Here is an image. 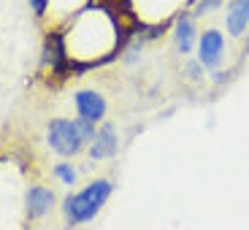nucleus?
I'll return each instance as SVG.
<instances>
[{"label": "nucleus", "instance_id": "7ed1b4c3", "mask_svg": "<svg viewBox=\"0 0 249 230\" xmlns=\"http://www.w3.org/2000/svg\"><path fill=\"white\" fill-rule=\"evenodd\" d=\"M225 57V35L219 30H206L198 38V62L200 68L214 71Z\"/></svg>", "mask_w": 249, "mask_h": 230}, {"label": "nucleus", "instance_id": "423d86ee", "mask_svg": "<svg viewBox=\"0 0 249 230\" xmlns=\"http://www.w3.org/2000/svg\"><path fill=\"white\" fill-rule=\"evenodd\" d=\"M119 149V138H117V130H114V124H103L92 138V149L89 155L95 160H103V157H114Z\"/></svg>", "mask_w": 249, "mask_h": 230}, {"label": "nucleus", "instance_id": "6e6552de", "mask_svg": "<svg viewBox=\"0 0 249 230\" xmlns=\"http://www.w3.org/2000/svg\"><path fill=\"white\" fill-rule=\"evenodd\" d=\"M52 206H54V193H49L46 187H33L30 193H27V214L33 219L44 217Z\"/></svg>", "mask_w": 249, "mask_h": 230}, {"label": "nucleus", "instance_id": "1a4fd4ad", "mask_svg": "<svg viewBox=\"0 0 249 230\" xmlns=\"http://www.w3.org/2000/svg\"><path fill=\"white\" fill-rule=\"evenodd\" d=\"M54 176L62 181V184H73V181H76V171L71 168L68 162H60V165H54Z\"/></svg>", "mask_w": 249, "mask_h": 230}, {"label": "nucleus", "instance_id": "f257e3e1", "mask_svg": "<svg viewBox=\"0 0 249 230\" xmlns=\"http://www.w3.org/2000/svg\"><path fill=\"white\" fill-rule=\"evenodd\" d=\"M108 195H111V181H106V179H98L89 187H84L81 193L71 195V198L65 200V217H68V222L71 225L89 222V219L103 209Z\"/></svg>", "mask_w": 249, "mask_h": 230}, {"label": "nucleus", "instance_id": "f03ea898", "mask_svg": "<svg viewBox=\"0 0 249 230\" xmlns=\"http://www.w3.org/2000/svg\"><path fill=\"white\" fill-rule=\"evenodd\" d=\"M87 141L84 133L79 127V119L71 122V119H54L49 124V146L62 157H71L81 149V143Z\"/></svg>", "mask_w": 249, "mask_h": 230}, {"label": "nucleus", "instance_id": "9d476101", "mask_svg": "<svg viewBox=\"0 0 249 230\" xmlns=\"http://www.w3.org/2000/svg\"><path fill=\"white\" fill-rule=\"evenodd\" d=\"M222 6V0H198V6H195V17H203V14H212Z\"/></svg>", "mask_w": 249, "mask_h": 230}, {"label": "nucleus", "instance_id": "0eeeda50", "mask_svg": "<svg viewBox=\"0 0 249 230\" xmlns=\"http://www.w3.org/2000/svg\"><path fill=\"white\" fill-rule=\"evenodd\" d=\"M174 46L179 54H190L195 46V22L193 17H179V22H176L174 27Z\"/></svg>", "mask_w": 249, "mask_h": 230}, {"label": "nucleus", "instance_id": "39448f33", "mask_svg": "<svg viewBox=\"0 0 249 230\" xmlns=\"http://www.w3.org/2000/svg\"><path fill=\"white\" fill-rule=\"evenodd\" d=\"M225 27L228 35L238 38L249 27V0H231L228 3V14H225Z\"/></svg>", "mask_w": 249, "mask_h": 230}, {"label": "nucleus", "instance_id": "f8f14e48", "mask_svg": "<svg viewBox=\"0 0 249 230\" xmlns=\"http://www.w3.org/2000/svg\"><path fill=\"white\" fill-rule=\"evenodd\" d=\"M247 30H249V27H247ZM247 52H249V35H247Z\"/></svg>", "mask_w": 249, "mask_h": 230}, {"label": "nucleus", "instance_id": "9b49d317", "mask_svg": "<svg viewBox=\"0 0 249 230\" xmlns=\"http://www.w3.org/2000/svg\"><path fill=\"white\" fill-rule=\"evenodd\" d=\"M46 3H49V0H30V6H33V11H36V14H44L46 11Z\"/></svg>", "mask_w": 249, "mask_h": 230}, {"label": "nucleus", "instance_id": "20e7f679", "mask_svg": "<svg viewBox=\"0 0 249 230\" xmlns=\"http://www.w3.org/2000/svg\"><path fill=\"white\" fill-rule=\"evenodd\" d=\"M73 100H76V108H79V117L92 122V124L98 122V119H103V114H106V100L100 98L98 92H92V89L76 92Z\"/></svg>", "mask_w": 249, "mask_h": 230}]
</instances>
